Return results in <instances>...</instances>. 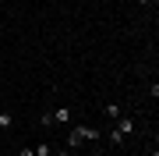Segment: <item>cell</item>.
Segmentation results:
<instances>
[{
	"instance_id": "obj_1",
	"label": "cell",
	"mask_w": 159,
	"mask_h": 156,
	"mask_svg": "<svg viewBox=\"0 0 159 156\" xmlns=\"http://www.w3.org/2000/svg\"><path fill=\"white\" fill-rule=\"evenodd\" d=\"M96 139H102V131H96V128H71L67 131V149H74V145H81V142H96Z\"/></svg>"
},
{
	"instance_id": "obj_2",
	"label": "cell",
	"mask_w": 159,
	"mask_h": 156,
	"mask_svg": "<svg viewBox=\"0 0 159 156\" xmlns=\"http://www.w3.org/2000/svg\"><path fill=\"white\" fill-rule=\"evenodd\" d=\"M113 128H117L120 135H124V139H127V135H134V128H138V124H134V117H120Z\"/></svg>"
},
{
	"instance_id": "obj_3",
	"label": "cell",
	"mask_w": 159,
	"mask_h": 156,
	"mask_svg": "<svg viewBox=\"0 0 159 156\" xmlns=\"http://www.w3.org/2000/svg\"><path fill=\"white\" fill-rule=\"evenodd\" d=\"M14 128V114L11 110H0V131H11Z\"/></svg>"
},
{
	"instance_id": "obj_4",
	"label": "cell",
	"mask_w": 159,
	"mask_h": 156,
	"mask_svg": "<svg viewBox=\"0 0 159 156\" xmlns=\"http://www.w3.org/2000/svg\"><path fill=\"white\" fill-rule=\"evenodd\" d=\"M102 114H106V117H110V121H113V124H117V121H120V117H124V110H120L117 103H110V106H102Z\"/></svg>"
},
{
	"instance_id": "obj_5",
	"label": "cell",
	"mask_w": 159,
	"mask_h": 156,
	"mask_svg": "<svg viewBox=\"0 0 159 156\" xmlns=\"http://www.w3.org/2000/svg\"><path fill=\"white\" fill-rule=\"evenodd\" d=\"M53 121H57V124H67L71 121V106H57V110H53Z\"/></svg>"
},
{
	"instance_id": "obj_6",
	"label": "cell",
	"mask_w": 159,
	"mask_h": 156,
	"mask_svg": "<svg viewBox=\"0 0 159 156\" xmlns=\"http://www.w3.org/2000/svg\"><path fill=\"white\" fill-rule=\"evenodd\" d=\"M102 139H110V142H113V145H120V142H124V135H120V131H117V128H110V131H106V135H102Z\"/></svg>"
},
{
	"instance_id": "obj_7",
	"label": "cell",
	"mask_w": 159,
	"mask_h": 156,
	"mask_svg": "<svg viewBox=\"0 0 159 156\" xmlns=\"http://www.w3.org/2000/svg\"><path fill=\"white\" fill-rule=\"evenodd\" d=\"M35 156H50V145H46V142H39V145H35Z\"/></svg>"
},
{
	"instance_id": "obj_8",
	"label": "cell",
	"mask_w": 159,
	"mask_h": 156,
	"mask_svg": "<svg viewBox=\"0 0 159 156\" xmlns=\"http://www.w3.org/2000/svg\"><path fill=\"white\" fill-rule=\"evenodd\" d=\"M18 156H35V149H29V145H25V149H18Z\"/></svg>"
},
{
	"instance_id": "obj_9",
	"label": "cell",
	"mask_w": 159,
	"mask_h": 156,
	"mask_svg": "<svg viewBox=\"0 0 159 156\" xmlns=\"http://www.w3.org/2000/svg\"><path fill=\"white\" fill-rule=\"evenodd\" d=\"M57 156H71V153H67V149H60V153H57Z\"/></svg>"
},
{
	"instance_id": "obj_10",
	"label": "cell",
	"mask_w": 159,
	"mask_h": 156,
	"mask_svg": "<svg viewBox=\"0 0 159 156\" xmlns=\"http://www.w3.org/2000/svg\"><path fill=\"white\" fill-rule=\"evenodd\" d=\"M148 156H159V149H152V153H148Z\"/></svg>"
},
{
	"instance_id": "obj_11",
	"label": "cell",
	"mask_w": 159,
	"mask_h": 156,
	"mask_svg": "<svg viewBox=\"0 0 159 156\" xmlns=\"http://www.w3.org/2000/svg\"><path fill=\"white\" fill-rule=\"evenodd\" d=\"M138 4H142V7H145V4H148V0H138Z\"/></svg>"
},
{
	"instance_id": "obj_12",
	"label": "cell",
	"mask_w": 159,
	"mask_h": 156,
	"mask_svg": "<svg viewBox=\"0 0 159 156\" xmlns=\"http://www.w3.org/2000/svg\"><path fill=\"white\" fill-rule=\"evenodd\" d=\"M156 89H159V78H156Z\"/></svg>"
}]
</instances>
